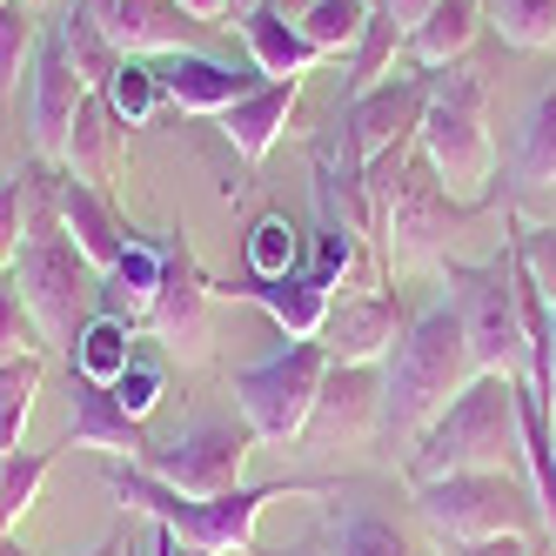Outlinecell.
I'll use <instances>...</instances> for the list:
<instances>
[{
  "instance_id": "41",
  "label": "cell",
  "mask_w": 556,
  "mask_h": 556,
  "mask_svg": "<svg viewBox=\"0 0 556 556\" xmlns=\"http://www.w3.org/2000/svg\"><path fill=\"white\" fill-rule=\"evenodd\" d=\"M21 208H27V181L21 168L0 181V268H14V249H21Z\"/></svg>"
},
{
  "instance_id": "32",
  "label": "cell",
  "mask_w": 556,
  "mask_h": 556,
  "mask_svg": "<svg viewBox=\"0 0 556 556\" xmlns=\"http://www.w3.org/2000/svg\"><path fill=\"white\" fill-rule=\"evenodd\" d=\"M403 41H409V34L376 8V14H369V27H363V41H355V54H349V101L389 81L395 61H403Z\"/></svg>"
},
{
  "instance_id": "26",
  "label": "cell",
  "mask_w": 556,
  "mask_h": 556,
  "mask_svg": "<svg viewBox=\"0 0 556 556\" xmlns=\"http://www.w3.org/2000/svg\"><path fill=\"white\" fill-rule=\"evenodd\" d=\"M242 41H249V61H255L262 81H302L308 67H323V61H329L323 48H308L275 8H255V14L242 21Z\"/></svg>"
},
{
  "instance_id": "37",
  "label": "cell",
  "mask_w": 556,
  "mask_h": 556,
  "mask_svg": "<svg viewBox=\"0 0 556 556\" xmlns=\"http://www.w3.org/2000/svg\"><path fill=\"white\" fill-rule=\"evenodd\" d=\"M509 48L543 54L556 48V0H496V21H490Z\"/></svg>"
},
{
  "instance_id": "38",
  "label": "cell",
  "mask_w": 556,
  "mask_h": 556,
  "mask_svg": "<svg viewBox=\"0 0 556 556\" xmlns=\"http://www.w3.org/2000/svg\"><path fill=\"white\" fill-rule=\"evenodd\" d=\"M509 249H516V268H523L530 282L543 289V302L556 308V222H523Z\"/></svg>"
},
{
  "instance_id": "16",
  "label": "cell",
  "mask_w": 556,
  "mask_h": 556,
  "mask_svg": "<svg viewBox=\"0 0 556 556\" xmlns=\"http://www.w3.org/2000/svg\"><path fill=\"white\" fill-rule=\"evenodd\" d=\"M208 295L255 302L289 342H315V336H323V323H329V308H336V289H329V282H315L308 268L275 275V282H255V275H242V282H215V275H208Z\"/></svg>"
},
{
  "instance_id": "13",
  "label": "cell",
  "mask_w": 556,
  "mask_h": 556,
  "mask_svg": "<svg viewBox=\"0 0 556 556\" xmlns=\"http://www.w3.org/2000/svg\"><path fill=\"white\" fill-rule=\"evenodd\" d=\"M208 275L194 268V255L188 249H175L168 242V262H162V289H154V308H148V323H141V336H154L168 355H202L208 349Z\"/></svg>"
},
{
  "instance_id": "48",
  "label": "cell",
  "mask_w": 556,
  "mask_h": 556,
  "mask_svg": "<svg viewBox=\"0 0 556 556\" xmlns=\"http://www.w3.org/2000/svg\"><path fill=\"white\" fill-rule=\"evenodd\" d=\"M549 389H556V308H549Z\"/></svg>"
},
{
  "instance_id": "5",
  "label": "cell",
  "mask_w": 556,
  "mask_h": 556,
  "mask_svg": "<svg viewBox=\"0 0 556 556\" xmlns=\"http://www.w3.org/2000/svg\"><path fill=\"white\" fill-rule=\"evenodd\" d=\"M416 154L435 168L456 202H490L496 181V135H490V88L469 61L429 74V108L416 128Z\"/></svg>"
},
{
  "instance_id": "8",
  "label": "cell",
  "mask_w": 556,
  "mask_h": 556,
  "mask_svg": "<svg viewBox=\"0 0 556 556\" xmlns=\"http://www.w3.org/2000/svg\"><path fill=\"white\" fill-rule=\"evenodd\" d=\"M443 282H450V302H456L463 329H469L476 369H483V376H523L530 349H523V308H516V249L503 242L483 262L450 255Z\"/></svg>"
},
{
  "instance_id": "20",
  "label": "cell",
  "mask_w": 556,
  "mask_h": 556,
  "mask_svg": "<svg viewBox=\"0 0 556 556\" xmlns=\"http://www.w3.org/2000/svg\"><path fill=\"white\" fill-rule=\"evenodd\" d=\"M67 450H108L114 463H141L148 456V429L114 403V389L74 376V395H67Z\"/></svg>"
},
{
  "instance_id": "46",
  "label": "cell",
  "mask_w": 556,
  "mask_h": 556,
  "mask_svg": "<svg viewBox=\"0 0 556 556\" xmlns=\"http://www.w3.org/2000/svg\"><path fill=\"white\" fill-rule=\"evenodd\" d=\"M255 8H268V0H228V14H235V21H228V27H242V21H249V14H255Z\"/></svg>"
},
{
  "instance_id": "45",
  "label": "cell",
  "mask_w": 556,
  "mask_h": 556,
  "mask_svg": "<svg viewBox=\"0 0 556 556\" xmlns=\"http://www.w3.org/2000/svg\"><path fill=\"white\" fill-rule=\"evenodd\" d=\"M34 556H41V549H34ZM88 556H128V530H114V536H108V543H94Z\"/></svg>"
},
{
  "instance_id": "7",
  "label": "cell",
  "mask_w": 556,
  "mask_h": 556,
  "mask_svg": "<svg viewBox=\"0 0 556 556\" xmlns=\"http://www.w3.org/2000/svg\"><path fill=\"white\" fill-rule=\"evenodd\" d=\"M422 523L443 543H476V536H530L543 523L536 490L523 469H469V476H435L409 483Z\"/></svg>"
},
{
  "instance_id": "15",
  "label": "cell",
  "mask_w": 556,
  "mask_h": 556,
  "mask_svg": "<svg viewBox=\"0 0 556 556\" xmlns=\"http://www.w3.org/2000/svg\"><path fill=\"white\" fill-rule=\"evenodd\" d=\"M403 329H409V315H403V302H395L389 289H363V295H342L336 308H329V323H323V355L329 363H389V349L403 342Z\"/></svg>"
},
{
  "instance_id": "23",
  "label": "cell",
  "mask_w": 556,
  "mask_h": 556,
  "mask_svg": "<svg viewBox=\"0 0 556 556\" xmlns=\"http://www.w3.org/2000/svg\"><path fill=\"white\" fill-rule=\"evenodd\" d=\"M483 34V0H435V8L409 27V41H403V61L416 74H443L469 54V41Z\"/></svg>"
},
{
  "instance_id": "35",
  "label": "cell",
  "mask_w": 556,
  "mask_h": 556,
  "mask_svg": "<svg viewBox=\"0 0 556 556\" xmlns=\"http://www.w3.org/2000/svg\"><path fill=\"white\" fill-rule=\"evenodd\" d=\"M295 268H302V228L289 215H255V228H249V268L242 275L275 282V275H295Z\"/></svg>"
},
{
  "instance_id": "10",
  "label": "cell",
  "mask_w": 556,
  "mask_h": 556,
  "mask_svg": "<svg viewBox=\"0 0 556 556\" xmlns=\"http://www.w3.org/2000/svg\"><path fill=\"white\" fill-rule=\"evenodd\" d=\"M249 450H255V435H249L242 416H194L188 429L168 435L162 450L148 443L141 469L162 476V483H175L181 496H228V490H242Z\"/></svg>"
},
{
  "instance_id": "17",
  "label": "cell",
  "mask_w": 556,
  "mask_h": 556,
  "mask_svg": "<svg viewBox=\"0 0 556 556\" xmlns=\"http://www.w3.org/2000/svg\"><path fill=\"white\" fill-rule=\"evenodd\" d=\"M114 48L135 61H162V54H202V21L181 0H94Z\"/></svg>"
},
{
  "instance_id": "21",
  "label": "cell",
  "mask_w": 556,
  "mask_h": 556,
  "mask_svg": "<svg viewBox=\"0 0 556 556\" xmlns=\"http://www.w3.org/2000/svg\"><path fill=\"white\" fill-rule=\"evenodd\" d=\"M154 74H162V94L181 114H228L249 88H262V74H242V67H228L215 54H162Z\"/></svg>"
},
{
  "instance_id": "1",
  "label": "cell",
  "mask_w": 556,
  "mask_h": 556,
  "mask_svg": "<svg viewBox=\"0 0 556 556\" xmlns=\"http://www.w3.org/2000/svg\"><path fill=\"white\" fill-rule=\"evenodd\" d=\"M114 503L141 509L154 523V556H249L255 549V523L268 503L282 496H329L336 483H242L228 496H181L175 483L148 476L141 463H114L108 469Z\"/></svg>"
},
{
  "instance_id": "19",
  "label": "cell",
  "mask_w": 556,
  "mask_h": 556,
  "mask_svg": "<svg viewBox=\"0 0 556 556\" xmlns=\"http://www.w3.org/2000/svg\"><path fill=\"white\" fill-rule=\"evenodd\" d=\"M122 162H128V128L114 122V108L101 88H88L81 114H74V128H67V148H61V175L74 181H88V188H114L122 181Z\"/></svg>"
},
{
  "instance_id": "2",
  "label": "cell",
  "mask_w": 556,
  "mask_h": 556,
  "mask_svg": "<svg viewBox=\"0 0 556 556\" xmlns=\"http://www.w3.org/2000/svg\"><path fill=\"white\" fill-rule=\"evenodd\" d=\"M21 181H27V208H21V249L8 268L14 295L48 349H74V336L101 302V275L81 262V249L67 242V228L54 215V162H27Z\"/></svg>"
},
{
  "instance_id": "33",
  "label": "cell",
  "mask_w": 556,
  "mask_h": 556,
  "mask_svg": "<svg viewBox=\"0 0 556 556\" xmlns=\"http://www.w3.org/2000/svg\"><path fill=\"white\" fill-rule=\"evenodd\" d=\"M329 556H416L409 536L376 509H336L329 516Z\"/></svg>"
},
{
  "instance_id": "9",
  "label": "cell",
  "mask_w": 556,
  "mask_h": 556,
  "mask_svg": "<svg viewBox=\"0 0 556 556\" xmlns=\"http://www.w3.org/2000/svg\"><path fill=\"white\" fill-rule=\"evenodd\" d=\"M323 376H329L323 342H289L268 363L235 376V416L249 422L255 443H302L315 395H323Z\"/></svg>"
},
{
  "instance_id": "11",
  "label": "cell",
  "mask_w": 556,
  "mask_h": 556,
  "mask_svg": "<svg viewBox=\"0 0 556 556\" xmlns=\"http://www.w3.org/2000/svg\"><path fill=\"white\" fill-rule=\"evenodd\" d=\"M422 108H429V74H389L382 88L355 94L342 108V128H349V148L355 162H382L389 148H416V128H422Z\"/></svg>"
},
{
  "instance_id": "49",
  "label": "cell",
  "mask_w": 556,
  "mask_h": 556,
  "mask_svg": "<svg viewBox=\"0 0 556 556\" xmlns=\"http://www.w3.org/2000/svg\"><path fill=\"white\" fill-rule=\"evenodd\" d=\"M27 8H34V14H41V8H54V0H27Z\"/></svg>"
},
{
  "instance_id": "3",
  "label": "cell",
  "mask_w": 556,
  "mask_h": 556,
  "mask_svg": "<svg viewBox=\"0 0 556 556\" xmlns=\"http://www.w3.org/2000/svg\"><path fill=\"white\" fill-rule=\"evenodd\" d=\"M476 376L483 369H476V355H469V329H463L456 302L422 308L382 363V435H389V450L409 456L422 443V429L443 416Z\"/></svg>"
},
{
  "instance_id": "30",
  "label": "cell",
  "mask_w": 556,
  "mask_h": 556,
  "mask_svg": "<svg viewBox=\"0 0 556 556\" xmlns=\"http://www.w3.org/2000/svg\"><path fill=\"white\" fill-rule=\"evenodd\" d=\"M41 382H48L41 349L8 355V363H0V456L21 450V429H27V416H34V395H41Z\"/></svg>"
},
{
  "instance_id": "40",
  "label": "cell",
  "mask_w": 556,
  "mask_h": 556,
  "mask_svg": "<svg viewBox=\"0 0 556 556\" xmlns=\"http://www.w3.org/2000/svg\"><path fill=\"white\" fill-rule=\"evenodd\" d=\"M34 342V323H27V308H21V295H14V275H0V363L8 355H27Z\"/></svg>"
},
{
  "instance_id": "36",
  "label": "cell",
  "mask_w": 556,
  "mask_h": 556,
  "mask_svg": "<svg viewBox=\"0 0 556 556\" xmlns=\"http://www.w3.org/2000/svg\"><path fill=\"white\" fill-rule=\"evenodd\" d=\"M34 48H41V14L27 0H0V94L21 88V67H34Z\"/></svg>"
},
{
  "instance_id": "4",
  "label": "cell",
  "mask_w": 556,
  "mask_h": 556,
  "mask_svg": "<svg viewBox=\"0 0 556 556\" xmlns=\"http://www.w3.org/2000/svg\"><path fill=\"white\" fill-rule=\"evenodd\" d=\"M516 395H523V376H476L403 456L409 483L469 469H523V403Z\"/></svg>"
},
{
  "instance_id": "18",
  "label": "cell",
  "mask_w": 556,
  "mask_h": 556,
  "mask_svg": "<svg viewBox=\"0 0 556 556\" xmlns=\"http://www.w3.org/2000/svg\"><path fill=\"white\" fill-rule=\"evenodd\" d=\"M54 215H61V228H67V242L81 249V262L94 268V275H108L114 262H122V249H128V222L114 215V202L101 188H88V181H74V175H61L54 168Z\"/></svg>"
},
{
  "instance_id": "22",
  "label": "cell",
  "mask_w": 556,
  "mask_h": 556,
  "mask_svg": "<svg viewBox=\"0 0 556 556\" xmlns=\"http://www.w3.org/2000/svg\"><path fill=\"white\" fill-rule=\"evenodd\" d=\"M295 101H302V81H262V88H249L228 114H215V122H222V141L242 154L249 168H255V162H268V148L282 141Z\"/></svg>"
},
{
  "instance_id": "42",
  "label": "cell",
  "mask_w": 556,
  "mask_h": 556,
  "mask_svg": "<svg viewBox=\"0 0 556 556\" xmlns=\"http://www.w3.org/2000/svg\"><path fill=\"white\" fill-rule=\"evenodd\" d=\"M450 556H536L530 536H476V543H450Z\"/></svg>"
},
{
  "instance_id": "44",
  "label": "cell",
  "mask_w": 556,
  "mask_h": 556,
  "mask_svg": "<svg viewBox=\"0 0 556 556\" xmlns=\"http://www.w3.org/2000/svg\"><path fill=\"white\" fill-rule=\"evenodd\" d=\"M181 8H188L194 21H202V27H208V21H222V14H228V0H181Z\"/></svg>"
},
{
  "instance_id": "27",
  "label": "cell",
  "mask_w": 556,
  "mask_h": 556,
  "mask_svg": "<svg viewBox=\"0 0 556 556\" xmlns=\"http://www.w3.org/2000/svg\"><path fill=\"white\" fill-rule=\"evenodd\" d=\"M54 34H61V48H67L74 74H81L88 88H108V74L128 61L122 48H114V34H108V21H101L94 0H67V14L54 21Z\"/></svg>"
},
{
  "instance_id": "14",
  "label": "cell",
  "mask_w": 556,
  "mask_h": 556,
  "mask_svg": "<svg viewBox=\"0 0 556 556\" xmlns=\"http://www.w3.org/2000/svg\"><path fill=\"white\" fill-rule=\"evenodd\" d=\"M376 429H382V369L376 363H329L302 435H315L323 450H349V443H369Z\"/></svg>"
},
{
  "instance_id": "43",
  "label": "cell",
  "mask_w": 556,
  "mask_h": 556,
  "mask_svg": "<svg viewBox=\"0 0 556 556\" xmlns=\"http://www.w3.org/2000/svg\"><path fill=\"white\" fill-rule=\"evenodd\" d=\"M376 8H382V14H389L395 27H403V34H409V27H416V21H422L429 8H435V0H376Z\"/></svg>"
},
{
  "instance_id": "24",
  "label": "cell",
  "mask_w": 556,
  "mask_h": 556,
  "mask_svg": "<svg viewBox=\"0 0 556 556\" xmlns=\"http://www.w3.org/2000/svg\"><path fill=\"white\" fill-rule=\"evenodd\" d=\"M162 262H168V242H148V235H128V249L122 262H114L101 275V302L108 315H122V323H148V308H154V289H162Z\"/></svg>"
},
{
  "instance_id": "6",
  "label": "cell",
  "mask_w": 556,
  "mask_h": 556,
  "mask_svg": "<svg viewBox=\"0 0 556 556\" xmlns=\"http://www.w3.org/2000/svg\"><path fill=\"white\" fill-rule=\"evenodd\" d=\"M490 202H456V194L435 181V168L422 162V154H409L403 175L389 181L382 194V208H376V249L395 268H443L450 249H456V235L483 215Z\"/></svg>"
},
{
  "instance_id": "34",
  "label": "cell",
  "mask_w": 556,
  "mask_h": 556,
  "mask_svg": "<svg viewBox=\"0 0 556 556\" xmlns=\"http://www.w3.org/2000/svg\"><path fill=\"white\" fill-rule=\"evenodd\" d=\"M108 108H114V122H122V128H148L154 122V108H162L168 94H162V74H154V61H122V67H114L108 74Z\"/></svg>"
},
{
  "instance_id": "12",
  "label": "cell",
  "mask_w": 556,
  "mask_h": 556,
  "mask_svg": "<svg viewBox=\"0 0 556 556\" xmlns=\"http://www.w3.org/2000/svg\"><path fill=\"white\" fill-rule=\"evenodd\" d=\"M27 128H34V162H54L61 168V148H67V128H74V114H81L88 101V81L74 74L67 48H61V34L48 27L41 34V48H34V67H27Z\"/></svg>"
},
{
  "instance_id": "47",
  "label": "cell",
  "mask_w": 556,
  "mask_h": 556,
  "mask_svg": "<svg viewBox=\"0 0 556 556\" xmlns=\"http://www.w3.org/2000/svg\"><path fill=\"white\" fill-rule=\"evenodd\" d=\"M262 556H329V549H315V543H282V549H262Z\"/></svg>"
},
{
  "instance_id": "39",
  "label": "cell",
  "mask_w": 556,
  "mask_h": 556,
  "mask_svg": "<svg viewBox=\"0 0 556 556\" xmlns=\"http://www.w3.org/2000/svg\"><path fill=\"white\" fill-rule=\"evenodd\" d=\"M162 389H168V376H162V363H148V355H135V363L122 369V382H114V403H122L135 422H148V409L162 403Z\"/></svg>"
},
{
  "instance_id": "25",
  "label": "cell",
  "mask_w": 556,
  "mask_h": 556,
  "mask_svg": "<svg viewBox=\"0 0 556 556\" xmlns=\"http://www.w3.org/2000/svg\"><path fill=\"white\" fill-rule=\"evenodd\" d=\"M268 8L282 14L308 48H323L336 61V54H355V41H363V27L376 14V0H268Z\"/></svg>"
},
{
  "instance_id": "29",
  "label": "cell",
  "mask_w": 556,
  "mask_h": 556,
  "mask_svg": "<svg viewBox=\"0 0 556 556\" xmlns=\"http://www.w3.org/2000/svg\"><path fill=\"white\" fill-rule=\"evenodd\" d=\"M516 188H556V88H543L516 128V154H509Z\"/></svg>"
},
{
  "instance_id": "31",
  "label": "cell",
  "mask_w": 556,
  "mask_h": 556,
  "mask_svg": "<svg viewBox=\"0 0 556 556\" xmlns=\"http://www.w3.org/2000/svg\"><path fill=\"white\" fill-rule=\"evenodd\" d=\"M54 456L61 450H14V456H0V536H14L21 516L41 503V483L54 476Z\"/></svg>"
},
{
  "instance_id": "28",
  "label": "cell",
  "mask_w": 556,
  "mask_h": 556,
  "mask_svg": "<svg viewBox=\"0 0 556 556\" xmlns=\"http://www.w3.org/2000/svg\"><path fill=\"white\" fill-rule=\"evenodd\" d=\"M135 323H122V315H108V308H94L88 323H81V336H74V376H88V382H101V389H114L122 382V369L135 363Z\"/></svg>"
}]
</instances>
